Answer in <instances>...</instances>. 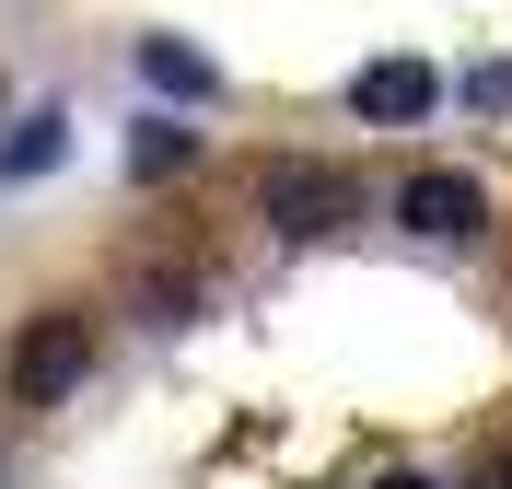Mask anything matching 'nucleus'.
I'll return each instance as SVG.
<instances>
[{"label": "nucleus", "instance_id": "f03ea898", "mask_svg": "<svg viewBox=\"0 0 512 489\" xmlns=\"http://www.w3.org/2000/svg\"><path fill=\"white\" fill-rule=\"evenodd\" d=\"M268 222L280 233H338V222H361V187L338 175V163H268Z\"/></svg>", "mask_w": 512, "mask_h": 489}, {"label": "nucleus", "instance_id": "6e6552de", "mask_svg": "<svg viewBox=\"0 0 512 489\" xmlns=\"http://www.w3.org/2000/svg\"><path fill=\"white\" fill-rule=\"evenodd\" d=\"M384 489H431V478H384Z\"/></svg>", "mask_w": 512, "mask_h": 489}, {"label": "nucleus", "instance_id": "423d86ee", "mask_svg": "<svg viewBox=\"0 0 512 489\" xmlns=\"http://www.w3.org/2000/svg\"><path fill=\"white\" fill-rule=\"evenodd\" d=\"M59 129H70V117H59V105H35V117H24V129H12V140H0V175H47V163H59Z\"/></svg>", "mask_w": 512, "mask_h": 489}, {"label": "nucleus", "instance_id": "7ed1b4c3", "mask_svg": "<svg viewBox=\"0 0 512 489\" xmlns=\"http://www.w3.org/2000/svg\"><path fill=\"white\" fill-rule=\"evenodd\" d=\"M443 105V70L431 59H373L350 82V117H373V129H408V117H431Z\"/></svg>", "mask_w": 512, "mask_h": 489}, {"label": "nucleus", "instance_id": "20e7f679", "mask_svg": "<svg viewBox=\"0 0 512 489\" xmlns=\"http://www.w3.org/2000/svg\"><path fill=\"white\" fill-rule=\"evenodd\" d=\"M396 210H408V233H454V245H466L489 198L466 187V175H408V187H396Z\"/></svg>", "mask_w": 512, "mask_h": 489}, {"label": "nucleus", "instance_id": "0eeeda50", "mask_svg": "<svg viewBox=\"0 0 512 489\" xmlns=\"http://www.w3.org/2000/svg\"><path fill=\"white\" fill-rule=\"evenodd\" d=\"M198 152V129H140V152H128V163H140V175H163V163H187Z\"/></svg>", "mask_w": 512, "mask_h": 489}, {"label": "nucleus", "instance_id": "39448f33", "mask_svg": "<svg viewBox=\"0 0 512 489\" xmlns=\"http://www.w3.org/2000/svg\"><path fill=\"white\" fill-rule=\"evenodd\" d=\"M140 70H152L163 94H222V70L198 59V47H175V35H152V47H140Z\"/></svg>", "mask_w": 512, "mask_h": 489}, {"label": "nucleus", "instance_id": "f257e3e1", "mask_svg": "<svg viewBox=\"0 0 512 489\" xmlns=\"http://www.w3.org/2000/svg\"><path fill=\"white\" fill-rule=\"evenodd\" d=\"M82 373H94V326L70 303L24 315V338H12V408H59V396H82Z\"/></svg>", "mask_w": 512, "mask_h": 489}]
</instances>
